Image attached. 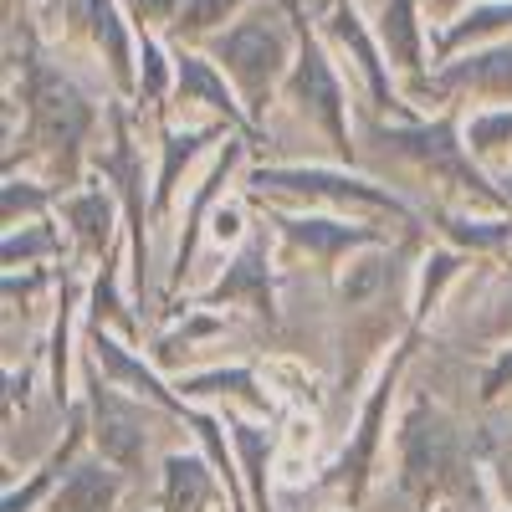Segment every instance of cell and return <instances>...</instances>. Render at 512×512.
Instances as JSON below:
<instances>
[{
    "instance_id": "cell-1",
    "label": "cell",
    "mask_w": 512,
    "mask_h": 512,
    "mask_svg": "<svg viewBox=\"0 0 512 512\" xmlns=\"http://www.w3.org/2000/svg\"><path fill=\"white\" fill-rule=\"evenodd\" d=\"M395 477H400V492L420 507L466 482L461 431L431 395H415L395 425Z\"/></svg>"
},
{
    "instance_id": "cell-2",
    "label": "cell",
    "mask_w": 512,
    "mask_h": 512,
    "mask_svg": "<svg viewBox=\"0 0 512 512\" xmlns=\"http://www.w3.org/2000/svg\"><path fill=\"white\" fill-rule=\"evenodd\" d=\"M374 139L390 149V154L420 164V169H436V175H441L451 190L472 195V200H482V205H502V200H507V195H492V185L482 180V169L472 164V154H466V139H461L456 113H446V118H436V123L374 128Z\"/></svg>"
},
{
    "instance_id": "cell-3",
    "label": "cell",
    "mask_w": 512,
    "mask_h": 512,
    "mask_svg": "<svg viewBox=\"0 0 512 512\" xmlns=\"http://www.w3.org/2000/svg\"><path fill=\"white\" fill-rule=\"evenodd\" d=\"M246 190L282 195V200H313V205H369V210H384V216H400L405 226L415 221L410 205L390 185L344 175V169H318V164H272V169H256Z\"/></svg>"
},
{
    "instance_id": "cell-4",
    "label": "cell",
    "mask_w": 512,
    "mask_h": 512,
    "mask_svg": "<svg viewBox=\"0 0 512 512\" xmlns=\"http://www.w3.org/2000/svg\"><path fill=\"white\" fill-rule=\"evenodd\" d=\"M26 108H31V128H36L41 149H57V159L67 154V164H72L77 144L88 139V128L98 118L88 93H82L67 72L36 62V57L26 62Z\"/></svg>"
},
{
    "instance_id": "cell-5",
    "label": "cell",
    "mask_w": 512,
    "mask_h": 512,
    "mask_svg": "<svg viewBox=\"0 0 512 512\" xmlns=\"http://www.w3.org/2000/svg\"><path fill=\"white\" fill-rule=\"evenodd\" d=\"M154 420H164V410L113 390V384H93V410H88V431H93V451L103 461H113L118 472H139L154 451Z\"/></svg>"
},
{
    "instance_id": "cell-6",
    "label": "cell",
    "mask_w": 512,
    "mask_h": 512,
    "mask_svg": "<svg viewBox=\"0 0 512 512\" xmlns=\"http://www.w3.org/2000/svg\"><path fill=\"white\" fill-rule=\"evenodd\" d=\"M210 52L226 62V72L236 77V88L246 93L251 113H262V98H267V88L277 82V72L287 62V36L267 16H256V21H236L226 36H216V41H210Z\"/></svg>"
},
{
    "instance_id": "cell-7",
    "label": "cell",
    "mask_w": 512,
    "mask_h": 512,
    "mask_svg": "<svg viewBox=\"0 0 512 512\" xmlns=\"http://www.w3.org/2000/svg\"><path fill=\"white\" fill-rule=\"evenodd\" d=\"M410 364V349H400L390 364L379 369V379L369 384V395L354 405V425H349V446H344V456H338V477H344L354 492H364L369 487V466L384 456V425H390V400H395V390H400V369Z\"/></svg>"
},
{
    "instance_id": "cell-8",
    "label": "cell",
    "mask_w": 512,
    "mask_h": 512,
    "mask_svg": "<svg viewBox=\"0 0 512 512\" xmlns=\"http://www.w3.org/2000/svg\"><path fill=\"white\" fill-rule=\"evenodd\" d=\"M88 364L113 384V390H123V395H134V400H144V405L164 410V415L185 420V410H190V405L180 400V390H169L164 369H159V364H149L144 354H134L128 344H118V338H113L108 328H88Z\"/></svg>"
},
{
    "instance_id": "cell-9",
    "label": "cell",
    "mask_w": 512,
    "mask_h": 512,
    "mask_svg": "<svg viewBox=\"0 0 512 512\" xmlns=\"http://www.w3.org/2000/svg\"><path fill=\"white\" fill-rule=\"evenodd\" d=\"M292 103L303 108L313 123H323L328 144L354 159V139H349V108H344V82H338V72L328 67L323 47L313 36H303V52H297V67H292Z\"/></svg>"
},
{
    "instance_id": "cell-10",
    "label": "cell",
    "mask_w": 512,
    "mask_h": 512,
    "mask_svg": "<svg viewBox=\"0 0 512 512\" xmlns=\"http://www.w3.org/2000/svg\"><path fill=\"white\" fill-rule=\"evenodd\" d=\"M272 226L282 241H292L297 251H308L313 262L323 267H338L349 256L369 251V246H384L379 226H364V221H344V216H297V210H272Z\"/></svg>"
},
{
    "instance_id": "cell-11",
    "label": "cell",
    "mask_w": 512,
    "mask_h": 512,
    "mask_svg": "<svg viewBox=\"0 0 512 512\" xmlns=\"http://www.w3.org/2000/svg\"><path fill=\"white\" fill-rule=\"evenodd\" d=\"M226 502H231V492L205 451H164L159 456L154 512H216Z\"/></svg>"
},
{
    "instance_id": "cell-12",
    "label": "cell",
    "mask_w": 512,
    "mask_h": 512,
    "mask_svg": "<svg viewBox=\"0 0 512 512\" xmlns=\"http://www.w3.org/2000/svg\"><path fill=\"white\" fill-rule=\"evenodd\" d=\"M221 303L272 318V251H267V241H246L231 256V267L210 282V308H221Z\"/></svg>"
},
{
    "instance_id": "cell-13",
    "label": "cell",
    "mask_w": 512,
    "mask_h": 512,
    "mask_svg": "<svg viewBox=\"0 0 512 512\" xmlns=\"http://www.w3.org/2000/svg\"><path fill=\"white\" fill-rule=\"evenodd\" d=\"M231 425V446H236V466H241V482L251 497V512H277L272 482H277V436H267V425H256L251 415H226Z\"/></svg>"
},
{
    "instance_id": "cell-14",
    "label": "cell",
    "mask_w": 512,
    "mask_h": 512,
    "mask_svg": "<svg viewBox=\"0 0 512 512\" xmlns=\"http://www.w3.org/2000/svg\"><path fill=\"white\" fill-rule=\"evenodd\" d=\"M123 492H128V482H123V472H118L113 461L82 456V461H72L67 472H62L47 512H113L123 502Z\"/></svg>"
},
{
    "instance_id": "cell-15",
    "label": "cell",
    "mask_w": 512,
    "mask_h": 512,
    "mask_svg": "<svg viewBox=\"0 0 512 512\" xmlns=\"http://www.w3.org/2000/svg\"><path fill=\"white\" fill-rule=\"evenodd\" d=\"M175 93L180 103H200L210 113H221L231 134H246V113L236 108V93H231V82L216 72V62H205L200 52H175Z\"/></svg>"
},
{
    "instance_id": "cell-16",
    "label": "cell",
    "mask_w": 512,
    "mask_h": 512,
    "mask_svg": "<svg viewBox=\"0 0 512 512\" xmlns=\"http://www.w3.org/2000/svg\"><path fill=\"white\" fill-rule=\"evenodd\" d=\"M57 210H62V221H67L72 246H77L82 256H98V262H103V251H108V241H113V221H118L113 190H103V185L77 190V195H67Z\"/></svg>"
},
{
    "instance_id": "cell-17",
    "label": "cell",
    "mask_w": 512,
    "mask_h": 512,
    "mask_svg": "<svg viewBox=\"0 0 512 512\" xmlns=\"http://www.w3.org/2000/svg\"><path fill=\"white\" fill-rule=\"evenodd\" d=\"M328 31L354 52V67H359V77H364L374 108H395V88H390V72H384V52H379V41L364 31L359 11H354V6H338V11L328 16Z\"/></svg>"
},
{
    "instance_id": "cell-18",
    "label": "cell",
    "mask_w": 512,
    "mask_h": 512,
    "mask_svg": "<svg viewBox=\"0 0 512 512\" xmlns=\"http://www.w3.org/2000/svg\"><path fill=\"white\" fill-rule=\"evenodd\" d=\"M221 128H200V134H180V128H169L164 134V144H159V169H154V216H164L169 210V200H175V190H180V180H185V169L205 154V144L216 139Z\"/></svg>"
},
{
    "instance_id": "cell-19",
    "label": "cell",
    "mask_w": 512,
    "mask_h": 512,
    "mask_svg": "<svg viewBox=\"0 0 512 512\" xmlns=\"http://www.w3.org/2000/svg\"><path fill=\"white\" fill-rule=\"evenodd\" d=\"M379 47L405 72L425 67V36H420L415 0H384V11H379Z\"/></svg>"
},
{
    "instance_id": "cell-20",
    "label": "cell",
    "mask_w": 512,
    "mask_h": 512,
    "mask_svg": "<svg viewBox=\"0 0 512 512\" xmlns=\"http://www.w3.org/2000/svg\"><path fill=\"white\" fill-rule=\"evenodd\" d=\"M441 88H477V93H492V98H512V41L482 52V57L451 62L441 72Z\"/></svg>"
},
{
    "instance_id": "cell-21",
    "label": "cell",
    "mask_w": 512,
    "mask_h": 512,
    "mask_svg": "<svg viewBox=\"0 0 512 512\" xmlns=\"http://www.w3.org/2000/svg\"><path fill=\"white\" fill-rule=\"evenodd\" d=\"M461 272H466V251H456V246H436V251L420 256V267H415V297H410V308H415L420 323L441 308L446 287H451Z\"/></svg>"
},
{
    "instance_id": "cell-22",
    "label": "cell",
    "mask_w": 512,
    "mask_h": 512,
    "mask_svg": "<svg viewBox=\"0 0 512 512\" xmlns=\"http://www.w3.org/2000/svg\"><path fill=\"white\" fill-rule=\"evenodd\" d=\"M390 241L384 246H369L364 256H349L344 277H338V297H344V308H374L384 287H390Z\"/></svg>"
},
{
    "instance_id": "cell-23",
    "label": "cell",
    "mask_w": 512,
    "mask_h": 512,
    "mask_svg": "<svg viewBox=\"0 0 512 512\" xmlns=\"http://www.w3.org/2000/svg\"><path fill=\"white\" fill-rule=\"evenodd\" d=\"M82 16H88V31H93V41L103 47L113 77L123 82V88H134V67H128V62H134V52H128V31H123V21L113 11V0H82Z\"/></svg>"
},
{
    "instance_id": "cell-24",
    "label": "cell",
    "mask_w": 512,
    "mask_h": 512,
    "mask_svg": "<svg viewBox=\"0 0 512 512\" xmlns=\"http://www.w3.org/2000/svg\"><path fill=\"white\" fill-rule=\"evenodd\" d=\"M461 139H466V154L492 164L512 149V108H482L461 123Z\"/></svg>"
},
{
    "instance_id": "cell-25",
    "label": "cell",
    "mask_w": 512,
    "mask_h": 512,
    "mask_svg": "<svg viewBox=\"0 0 512 512\" xmlns=\"http://www.w3.org/2000/svg\"><path fill=\"white\" fill-rule=\"evenodd\" d=\"M456 251H497V246H507L512 241V221L507 216H492V221H472V216H441V226H436Z\"/></svg>"
},
{
    "instance_id": "cell-26",
    "label": "cell",
    "mask_w": 512,
    "mask_h": 512,
    "mask_svg": "<svg viewBox=\"0 0 512 512\" xmlns=\"http://www.w3.org/2000/svg\"><path fill=\"white\" fill-rule=\"evenodd\" d=\"M246 241H251V216H246V200L226 195L216 210H210V221H205V246H210V251H226V256H236Z\"/></svg>"
},
{
    "instance_id": "cell-27",
    "label": "cell",
    "mask_w": 512,
    "mask_h": 512,
    "mask_svg": "<svg viewBox=\"0 0 512 512\" xmlns=\"http://www.w3.org/2000/svg\"><path fill=\"white\" fill-rule=\"evenodd\" d=\"M57 251H62V236H57L52 226H36V221L11 226V231H6V272L36 267V262H47V256H57Z\"/></svg>"
},
{
    "instance_id": "cell-28",
    "label": "cell",
    "mask_w": 512,
    "mask_h": 512,
    "mask_svg": "<svg viewBox=\"0 0 512 512\" xmlns=\"http://www.w3.org/2000/svg\"><path fill=\"white\" fill-rule=\"evenodd\" d=\"M98 267H103V262H98ZM108 318H113L123 333H134V318L123 313V287H118V267H113V262L93 277V292H88V328H108Z\"/></svg>"
},
{
    "instance_id": "cell-29",
    "label": "cell",
    "mask_w": 512,
    "mask_h": 512,
    "mask_svg": "<svg viewBox=\"0 0 512 512\" xmlns=\"http://www.w3.org/2000/svg\"><path fill=\"white\" fill-rule=\"evenodd\" d=\"M0 200H6V231L11 226H26L31 216H41V210H52V205H62V195L57 190H41L36 180H6V195H0Z\"/></svg>"
},
{
    "instance_id": "cell-30",
    "label": "cell",
    "mask_w": 512,
    "mask_h": 512,
    "mask_svg": "<svg viewBox=\"0 0 512 512\" xmlns=\"http://www.w3.org/2000/svg\"><path fill=\"white\" fill-rule=\"evenodd\" d=\"M502 26H512V6H477V11H466L456 26H446V36H441V52H456L461 41H477V36L502 31Z\"/></svg>"
},
{
    "instance_id": "cell-31",
    "label": "cell",
    "mask_w": 512,
    "mask_h": 512,
    "mask_svg": "<svg viewBox=\"0 0 512 512\" xmlns=\"http://www.w3.org/2000/svg\"><path fill=\"white\" fill-rule=\"evenodd\" d=\"M231 6H241V0H180V21H175V31H180V36L210 31Z\"/></svg>"
},
{
    "instance_id": "cell-32",
    "label": "cell",
    "mask_w": 512,
    "mask_h": 512,
    "mask_svg": "<svg viewBox=\"0 0 512 512\" xmlns=\"http://www.w3.org/2000/svg\"><path fill=\"white\" fill-rule=\"evenodd\" d=\"M282 451H292V456H313V446H318V415H308V410H292L287 420H282Z\"/></svg>"
},
{
    "instance_id": "cell-33",
    "label": "cell",
    "mask_w": 512,
    "mask_h": 512,
    "mask_svg": "<svg viewBox=\"0 0 512 512\" xmlns=\"http://www.w3.org/2000/svg\"><path fill=\"white\" fill-rule=\"evenodd\" d=\"M164 88H169V62H164V52H159V41L144 36V82H139V93H144L149 103H159Z\"/></svg>"
},
{
    "instance_id": "cell-34",
    "label": "cell",
    "mask_w": 512,
    "mask_h": 512,
    "mask_svg": "<svg viewBox=\"0 0 512 512\" xmlns=\"http://www.w3.org/2000/svg\"><path fill=\"white\" fill-rule=\"evenodd\" d=\"M502 395H512V344L497 349V359H492L487 374H482V400L492 405V400H502Z\"/></svg>"
},
{
    "instance_id": "cell-35",
    "label": "cell",
    "mask_w": 512,
    "mask_h": 512,
    "mask_svg": "<svg viewBox=\"0 0 512 512\" xmlns=\"http://www.w3.org/2000/svg\"><path fill=\"white\" fill-rule=\"evenodd\" d=\"M134 11H139V21H169L175 16V0H134Z\"/></svg>"
},
{
    "instance_id": "cell-36",
    "label": "cell",
    "mask_w": 512,
    "mask_h": 512,
    "mask_svg": "<svg viewBox=\"0 0 512 512\" xmlns=\"http://www.w3.org/2000/svg\"><path fill=\"white\" fill-rule=\"evenodd\" d=\"M502 195H507V205H512V175H507V180H502Z\"/></svg>"
},
{
    "instance_id": "cell-37",
    "label": "cell",
    "mask_w": 512,
    "mask_h": 512,
    "mask_svg": "<svg viewBox=\"0 0 512 512\" xmlns=\"http://www.w3.org/2000/svg\"><path fill=\"white\" fill-rule=\"evenodd\" d=\"M338 512H349V507H338Z\"/></svg>"
},
{
    "instance_id": "cell-38",
    "label": "cell",
    "mask_w": 512,
    "mask_h": 512,
    "mask_svg": "<svg viewBox=\"0 0 512 512\" xmlns=\"http://www.w3.org/2000/svg\"><path fill=\"white\" fill-rule=\"evenodd\" d=\"M507 512H512V507H507Z\"/></svg>"
}]
</instances>
